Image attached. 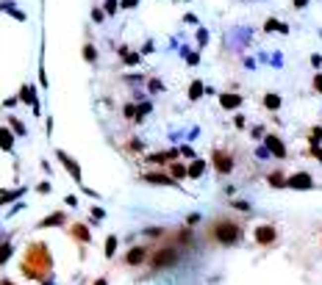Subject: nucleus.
I'll list each match as a JSON object with an SVG mask.
<instances>
[{"instance_id":"obj_1","label":"nucleus","mask_w":322,"mask_h":285,"mask_svg":"<svg viewBox=\"0 0 322 285\" xmlns=\"http://www.w3.org/2000/svg\"><path fill=\"white\" fill-rule=\"evenodd\" d=\"M214 236H217L219 244H233V241H239V227L231 222H219L214 227Z\"/></svg>"},{"instance_id":"obj_2","label":"nucleus","mask_w":322,"mask_h":285,"mask_svg":"<svg viewBox=\"0 0 322 285\" xmlns=\"http://www.w3.org/2000/svg\"><path fill=\"white\" fill-rule=\"evenodd\" d=\"M178 263V252L175 249H159L153 257V266L156 269H167V266H175Z\"/></svg>"},{"instance_id":"obj_3","label":"nucleus","mask_w":322,"mask_h":285,"mask_svg":"<svg viewBox=\"0 0 322 285\" xmlns=\"http://www.w3.org/2000/svg\"><path fill=\"white\" fill-rule=\"evenodd\" d=\"M314 186V180H311V177H308L306 172H300V174H292V177H289L286 180V188H300V191H308V188Z\"/></svg>"},{"instance_id":"obj_4","label":"nucleus","mask_w":322,"mask_h":285,"mask_svg":"<svg viewBox=\"0 0 322 285\" xmlns=\"http://www.w3.org/2000/svg\"><path fill=\"white\" fill-rule=\"evenodd\" d=\"M214 166H217V172L228 174L233 169V158L228 153H222V150H217V153H214Z\"/></svg>"},{"instance_id":"obj_5","label":"nucleus","mask_w":322,"mask_h":285,"mask_svg":"<svg viewBox=\"0 0 322 285\" xmlns=\"http://www.w3.org/2000/svg\"><path fill=\"white\" fill-rule=\"evenodd\" d=\"M56 158L61 161L64 166H67V172H70L72 177H75V180H81V166H78V161H72L70 155L64 153V150H58V153H56Z\"/></svg>"},{"instance_id":"obj_6","label":"nucleus","mask_w":322,"mask_h":285,"mask_svg":"<svg viewBox=\"0 0 322 285\" xmlns=\"http://www.w3.org/2000/svg\"><path fill=\"white\" fill-rule=\"evenodd\" d=\"M264 144H267V150H269L275 158H286V147H283V141H280L278 136H267Z\"/></svg>"},{"instance_id":"obj_7","label":"nucleus","mask_w":322,"mask_h":285,"mask_svg":"<svg viewBox=\"0 0 322 285\" xmlns=\"http://www.w3.org/2000/svg\"><path fill=\"white\" fill-rule=\"evenodd\" d=\"M20 103H28V105H34V114H39V105H36V89L34 86H22L20 89Z\"/></svg>"},{"instance_id":"obj_8","label":"nucleus","mask_w":322,"mask_h":285,"mask_svg":"<svg viewBox=\"0 0 322 285\" xmlns=\"http://www.w3.org/2000/svg\"><path fill=\"white\" fill-rule=\"evenodd\" d=\"M145 180L147 183H153V186H169V188H178V183H175V177H167V174H145Z\"/></svg>"},{"instance_id":"obj_9","label":"nucleus","mask_w":322,"mask_h":285,"mask_svg":"<svg viewBox=\"0 0 322 285\" xmlns=\"http://www.w3.org/2000/svg\"><path fill=\"white\" fill-rule=\"evenodd\" d=\"M275 227H269V224H264V227H256V241L259 244H272L275 241Z\"/></svg>"},{"instance_id":"obj_10","label":"nucleus","mask_w":322,"mask_h":285,"mask_svg":"<svg viewBox=\"0 0 322 285\" xmlns=\"http://www.w3.org/2000/svg\"><path fill=\"white\" fill-rule=\"evenodd\" d=\"M0 150H6V153L14 150V133H11V127H0Z\"/></svg>"},{"instance_id":"obj_11","label":"nucleus","mask_w":322,"mask_h":285,"mask_svg":"<svg viewBox=\"0 0 322 285\" xmlns=\"http://www.w3.org/2000/svg\"><path fill=\"white\" fill-rule=\"evenodd\" d=\"M219 105H222L225 111H233V108L242 105V97H239V94H231V91H228V94H219Z\"/></svg>"},{"instance_id":"obj_12","label":"nucleus","mask_w":322,"mask_h":285,"mask_svg":"<svg viewBox=\"0 0 322 285\" xmlns=\"http://www.w3.org/2000/svg\"><path fill=\"white\" fill-rule=\"evenodd\" d=\"M145 257H147V252L142 249V246H133V249L128 252V263H131V266H136V263H142Z\"/></svg>"},{"instance_id":"obj_13","label":"nucleus","mask_w":322,"mask_h":285,"mask_svg":"<svg viewBox=\"0 0 322 285\" xmlns=\"http://www.w3.org/2000/svg\"><path fill=\"white\" fill-rule=\"evenodd\" d=\"M0 11H6V14H11L14 20H20V22L25 20V14H22V11L14 6V3H0Z\"/></svg>"},{"instance_id":"obj_14","label":"nucleus","mask_w":322,"mask_h":285,"mask_svg":"<svg viewBox=\"0 0 322 285\" xmlns=\"http://www.w3.org/2000/svg\"><path fill=\"white\" fill-rule=\"evenodd\" d=\"M264 108L278 111V108H280V94H267V97H264Z\"/></svg>"},{"instance_id":"obj_15","label":"nucleus","mask_w":322,"mask_h":285,"mask_svg":"<svg viewBox=\"0 0 322 285\" xmlns=\"http://www.w3.org/2000/svg\"><path fill=\"white\" fill-rule=\"evenodd\" d=\"M203 169H206L203 161H195L192 166H186V174H189V177H200V174H203Z\"/></svg>"},{"instance_id":"obj_16","label":"nucleus","mask_w":322,"mask_h":285,"mask_svg":"<svg viewBox=\"0 0 322 285\" xmlns=\"http://www.w3.org/2000/svg\"><path fill=\"white\" fill-rule=\"evenodd\" d=\"M84 61H89V64L98 61V50H95V44H84Z\"/></svg>"},{"instance_id":"obj_17","label":"nucleus","mask_w":322,"mask_h":285,"mask_svg":"<svg viewBox=\"0 0 322 285\" xmlns=\"http://www.w3.org/2000/svg\"><path fill=\"white\" fill-rule=\"evenodd\" d=\"M169 174H172L175 180H181V177H186V166H183V163H172V166H169Z\"/></svg>"},{"instance_id":"obj_18","label":"nucleus","mask_w":322,"mask_h":285,"mask_svg":"<svg viewBox=\"0 0 322 285\" xmlns=\"http://www.w3.org/2000/svg\"><path fill=\"white\" fill-rule=\"evenodd\" d=\"M8 122H11V133H14V136H25V125H22L17 117H11Z\"/></svg>"},{"instance_id":"obj_19","label":"nucleus","mask_w":322,"mask_h":285,"mask_svg":"<svg viewBox=\"0 0 322 285\" xmlns=\"http://www.w3.org/2000/svg\"><path fill=\"white\" fill-rule=\"evenodd\" d=\"M22 194V188H17V191H0V205L3 202H11V200H17V197Z\"/></svg>"},{"instance_id":"obj_20","label":"nucleus","mask_w":322,"mask_h":285,"mask_svg":"<svg viewBox=\"0 0 322 285\" xmlns=\"http://www.w3.org/2000/svg\"><path fill=\"white\" fill-rule=\"evenodd\" d=\"M200 94H203V83H200V81H195V83H192V89H189V100H200Z\"/></svg>"},{"instance_id":"obj_21","label":"nucleus","mask_w":322,"mask_h":285,"mask_svg":"<svg viewBox=\"0 0 322 285\" xmlns=\"http://www.w3.org/2000/svg\"><path fill=\"white\" fill-rule=\"evenodd\" d=\"M72 233H75V238H81V241H89V230H86L84 224H75Z\"/></svg>"},{"instance_id":"obj_22","label":"nucleus","mask_w":322,"mask_h":285,"mask_svg":"<svg viewBox=\"0 0 322 285\" xmlns=\"http://www.w3.org/2000/svg\"><path fill=\"white\" fill-rule=\"evenodd\" d=\"M64 222V213H56V216H48L42 222V227H53V224H61Z\"/></svg>"},{"instance_id":"obj_23","label":"nucleus","mask_w":322,"mask_h":285,"mask_svg":"<svg viewBox=\"0 0 322 285\" xmlns=\"http://www.w3.org/2000/svg\"><path fill=\"white\" fill-rule=\"evenodd\" d=\"M114 252H117V238H108V241H106V257H114Z\"/></svg>"},{"instance_id":"obj_24","label":"nucleus","mask_w":322,"mask_h":285,"mask_svg":"<svg viewBox=\"0 0 322 285\" xmlns=\"http://www.w3.org/2000/svg\"><path fill=\"white\" fill-rule=\"evenodd\" d=\"M264 31H286V25H280L278 20H267L264 22Z\"/></svg>"},{"instance_id":"obj_25","label":"nucleus","mask_w":322,"mask_h":285,"mask_svg":"<svg viewBox=\"0 0 322 285\" xmlns=\"http://www.w3.org/2000/svg\"><path fill=\"white\" fill-rule=\"evenodd\" d=\"M269 186H275V188H286V180H283L280 174H269Z\"/></svg>"},{"instance_id":"obj_26","label":"nucleus","mask_w":322,"mask_h":285,"mask_svg":"<svg viewBox=\"0 0 322 285\" xmlns=\"http://www.w3.org/2000/svg\"><path fill=\"white\" fill-rule=\"evenodd\" d=\"M8 255H11V244H3V246H0V263H6Z\"/></svg>"},{"instance_id":"obj_27","label":"nucleus","mask_w":322,"mask_h":285,"mask_svg":"<svg viewBox=\"0 0 322 285\" xmlns=\"http://www.w3.org/2000/svg\"><path fill=\"white\" fill-rule=\"evenodd\" d=\"M106 11L114 14V11H117V0H106Z\"/></svg>"},{"instance_id":"obj_28","label":"nucleus","mask_w":322,"mask_h":285,"mask_svg":"<svg viewBox=\"0 0 322 285\" xmlns=\"http://www.w3.org/2000/svg\"><path fill=\"white\" fill-rule=\"evenodd\" d=\"M139 61V53H125V64H136Z\"/></svg>"},{"instance_id":"obj_29","label":"nucleus","mask_w":322,"mask_h":285,"mask_svg":"<svg viewBox=\"0 0 322 285\" xmlns=\"http://www.w3.org/2000/svg\"><path fill=\"white\" fill-rule=\"evenodd\" d=\"M314 89L322 94V72H320V75H314Z\"/></svg>"},{"instance_id":"obj_30","label":"nucleus","mask_w":322,"mask_h":285,"mask_svg":"<svg viewBox=\"0 0 322 285\" xmlns=\"http://www.w3.org/2000/svg\"><path fill=\"white\" fill-rule=\"evenodd\" d=\"M320 136H322V130H320V127H314V130H311V144H317V141H320Z\"/></svg>"},{"instance_id":"obj_31","label":"nucleus","mask_w":322,"mask_h":285,"mask_svg":"<svg viewBox=\"0 0 322 285\" xmlns=\"http://www.w3.org/2000/svg\"><path fill=\"white\" fill-rule=\"evenodd\" d=\"M311 155H314L317 161H322V150H320V147H317V144H311Z\"/></svg>"},{"instance_id":"obj_32","label":"nucleus","mask_w":322,"mask_h":285,"mask_svg":"<svg viewBox=\"0 0 322 285\" xmlns=\"http://www.w3.org/2000/svg\"><path fill=\"white\" fill-rule=\"evenodd\" d=\"M92 20H95V22H103V11H100V8H95V11H92Z\"/></svg>"},{"instance_id":"obj_33","label":"nucleus","mask_w":322,"mask_h":285,"mask_svg":"<svg viewBox=\"0 0 322 285\" xmlns=\"http://www.w3.org/2000/svg\"><path fill=\"white\" fill-rule=\"evenodd\" d=\"M136 3H139V0H122L119 6H122V8H133V6H136Z\"/></svg>"},{"instance_id":"obj_34","label":"nucleus","mask_w":322,"mask_h":285,"mask_svg":"<svg viewBox=\"0 0 322 285\" xmlns=\"http://www.w3.org/2000/svg\"><path fill=\"white\" fill-rule=\"evenodd\" d=\"M125 117H131V119L136 117V108H133V105H125Z\"/></svg>"},{"instance_id":"obj_35","label":"nucleus","mask_w":322,"mask_h":285,"mask_svg":"<svg viewBox=\"0 0 322 285\" xmlns=\"http://www.w3.org/2000/svg\"><path fill=\"white\" fill-rule=\"evenodd\" d=\"M186 61H189V64H197L200 58H197V53H186Z\"/></svg>"},{"instance_id":"obj_36","label":"nucleus","mask_w":322,"mask_h":285,"mask_svg":"<svg viewBox=\"0 0 322 285\" xmlns=\"http://www.w3.org/2000/svg\"><path fill=\"white\" fill-rule=\"evenodd\" d=\"M161 89H164V86H161L159 81H150V91H161Z\"/></svg>"},{"instance_id":"obj_37","label":"nucleus","mask_w":322,"mask_h":285,"mask_svg":"<svg viewBox=\"0 0 322 285\" xmlns=\"http://www.w3.org/2000/svg\"><path fill=\"white\" fill-rule=\"evenodd\" d=\"M17 103H20V100H17V97H8V100H6V108H14Z\"/></svg>"},{"instance_id":"obj_38","label":"nucleus","mask_w":322,"mask_h":285,"mask_svg":"<svg viewBox=\"0 0 322 285\" xmlns=\"http://www.w3.org/2000/svg\"><path fill=\"white\" fill-rule=\"evenodd\" d=\"M306 3H308V0H294V6H297V8H300V6H306Z\"/></svg>"},{"instance_id":"obj_39","label":"nucleus","mask_w":322,"mask_h":285,"mask_svg":"<svg viewBox=\"0 0 322 285\" xmlns=\"http://www.w3.org/2000/svg\"><path fill=\"white\" fill-rule=\"evenodd\" d=\"M95 285H108V283H106V280H98V283H95Z\"/></svg>"},{"instance_id":"obj_40","label":"nucleus","mask_w":322,"mask_h":285,"mask_svg":"<svg viewBox=\"0 0 322 285\" xmlns=\"http://www.w3.org/2000/svg\"><path fill=\"white\" fill-rule=\"evenodd\" d=\"M0 285H11V283H0Z\"/></svg>"}]
</instances>
